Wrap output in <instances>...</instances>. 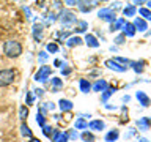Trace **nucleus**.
<instances>
[{
  "label": "nucleus",
  "instance_id": "obj_1",
  "mask_svg": "<svg viewBox=\"0 0 151 142\" xmlns=\"http://www.w3.org/2000/svg\"><path fill=\"white\" fill-rule=\"evenodd\" d=\"M3 52L9 57V59H16V57H19L22 54V44L19 41L8 40V41H5V44H3Z\"/></svg>",
  "mask_w": 151,
  "mask_h": 142
},
{
  "label": "nucleus",
  "instance_id": "obj_2",
  "mask_svg": "<svg viewBox=\"0 0 151 142\" xmlns=\"http://www.w3.org/2000/svg\"><path fill=\"white\" fill-rule=\"evenodd\" d=\"M16 71L14 70H2L0 71V87H8L14 82Z\"/></svg>",
  "mask_w": 151,
  "mask_h": 142
},
{
  "label": "nucleus",
  "instance_id": "obj_3",
  "mask_svg": "<svg viewBox=\"0 0 151 142\" xmlns=\"http://www.w3.org/2000/svg\"><path fill=\"white\" fill-rule=\"evenodd\" d=\"M58 19H60L61 25H69V24H74L76 21H77L76 14H74L73 11H69V9H61Z\"/></svg>",
  "mask_w": 151,
  "mask_h": 142
},
{
  "label": "nucleus",
  "instance_id": "obj_4",
  "mask_svg": "<svg viewBox=\"0 0 151 142\" xmlns=\"http://www.w3.org/2000/svg\"><path fill=\"white\" fill-rule=\"evenodd\" d=\"M98 16L102 19V21H106V22H115L116 19H115V11H113L112 8H102V9H99V13H98Z\"/></svg>",
  "mask_w": 151,
  "mask_h": 142
},
{
  "label": "nucleus",
  "instance_id": "obj_5",
  "mask_svg": "<svg viewBox=\"0 0 151 142\" xmlns=\"http://www.w3.org/2000/svg\"><path fill=\"white\" fill-rule=\"evenodd\" d=\"M49 76H50V66H41L35 74V80L36 82H46L49 79Z\"/></svg>",
  "mask_w": 151,
  "mask_h": 142
},
{
  "label": "nucleus",
  "instance_id": "obj_6",
  "mask_svg": "<svg viewBox=\"0 0 151 142\" xmlns=\"http://www.w3.org/2000/svg\"><path fill=\"white\" fill-rule=\"evenodd\" d=\"M151 126V118L150 117H142L137 120V128H139L140 131H148Z\"/></svg>",
  "mask_w": 151,
  "mask_h": 142
},
{
  "label": "nucleus",
  "instance_id": "obj_7",
  "mask_svg": "<svg viewBox=\"0 0 151 142\" xmlns=\"http://www.w3.org/2000/svg\"><path fill=\"white\" fill-rule=\"evenodd\" d=\"M135 96H137V99H139V103H140L143 107H148L150 104H151V99H150V96H148V95H146L145 92H140V90H139Z\"/></svg>",
  "mask_w": 151,
  "mask_h": 142
},
{
  "label": "nucleus",
  "instance_id": "obj_8",
  "mask_svg": "<svg viewBox=\"0 0 151 142\" xmlns=\"http://www.w3.org/2000/svg\"><path fill=\"white\" fill-rule=\"evenodd\" d=\"M106 65H107L110 70L118 71V73H124V71L127 70V66H123V65H120V63H116L115 60H107V62H106Z\"/></svg>",
  "mask_w": 151,
  "mask_h": 142
},
{
  "label": "nucleus",
  "instance_id": "obj_9",
  "mask_svg": "<svg viewBox=\"0 0 151 142\" xmlns=\"http://www.w3.org/2000/svg\"><path fill=\"white\" fill-rule=\"evenodd\" d=\"M52 139H54V142H68L69 137H68V133L65 131H54Z\"/></svg>",
  "mask_w": 151,
  "mask_h": 142
},
{
  "label": "nucleus",
  "instance_id": "obj_10",
  "mask_svg": "<svg viewBox=\"0 0 151 142\" xmlns=\"http://www.w3.org/2000/svg\"><path fill=\"white\" fill-rule=\"evenodd\" d=\"M109 87H107V82L104 79H98L96 82H94V85H93V90L94 92H104V90H107Z\"/></svg>",
  "mask_w": 151,
  "mask_h": 142
},
{
  "label": "nucleus",
  "instance_id": "obj_11",
  "mask_svg": "<svg viewBox=\"0 0 151 142\" xmlns=\"http://www.w3.org/2000/svg\"><path fill=\"white\" fill-rule=\"evenodd\" d=\"M134 27H135V30H139V32H145L146 28H148L145 19H142V17H137L135 21H134Z\"/></svg>",
  "mask_w": 151,
  "mask_h": 142
},
{
  "label": "nucleus",
  "instance_id": "obj_12",
  "mask_svg": "<svg viewBox=\"0 0 151 142\" xmlns=\"http://www.w3.org/2000/svg\"><path fill=\"white\" fill-rule=\"evenodd\" d=\"M104 122L102 120H93V122H90L88 123V128L90 130H94V131H101V130H104Z\"/></svg>",
  "mask_w": 151,
  "mask_h": 142
},
{
  "label": "nucleus",
  "instance_id": "obj_13",
  "mask_svg": "<svg viewBox=\"0 0 151 142\" xmlns=\"http://www.w3.org/2000/svg\"><path fill=\"white\" fill-rule=\"evenodd\" d=\"M123 32H124V36H134L135 35V27L134 24H124L123 25Z\"/></svg>",
  "mask_w": 151,
  "mask_h": 142
},
{
  "label": "nucleus",
  "instance_id": "obj_14",
  "mask_svg": "<svg viewBox=\"0 0 151 142\" xmlns=\"http://www.w3.org/2000/svg\"><path fill=\"white\" fill-rule=\"evenodd\" d=\"M85 43H87V46H90V47H98L99 46V41L96 40V36L90 35V33H87V36H85Z\"/></svg>",
  "mask_w": 151,
  "mask_h": 142
},
{
  "label": "nucleus",
  "instance_id": "obj_15",
  "mask_svg": "<svg viewBox=\"0 0 151 142\" xmlns=\"http://www.w3.org/2000/svg\"><path fill=\"white\" fill-rule=\"evenodd\" d=\"M33 38H35L36 41H40L42 38V25L41 24H35V25H33Z\"/></svg>",
  "mask_w": 151,
  "mask_h": 142
},
{
  "label": "nucleus",
  "instance_id": "obj_16",
  "mask_svg": "<svg viewBox=\"0 0 151 142\" xmlns=\"http://www.w3.org/2000/svg\"><path fill=\"white\" fill-rule=\"evenodd\" d=\"M58 106H60V109L63 112H68V111H71L73 109V103L69 101V99H60L58 101Z\"/></svg>",
  "mask_w": 151,
  "mask_h": 142
},
{
  "label": "nucleus",
  "instance_id": "obj_17",
  "mask_svg": "<svg viewBox=\"0 0 151 142\" xmlns=\"http://www.w3.org/2000/svg\"><path fill=\"white\" fill-rule=\"evenodd\" d=\"M118 137H120L118 130H112V131H109L107 134H106V142H115Z\"/></svg>",
  "mask_w": 151,
  "mask_h": 142
},
{
  "label": "nucleus",
  "instance_id": "obj_18",
  "mask_svg": "<svg viewBox=\"0 0 151 142\" xmlns=\"http://www.w3.org/2000/svg\"><path fill=\"white\" fill-rule=\"evenodd\" d=\"M80 43H82V40H80L79 36H71V38H68V41H66V46L74 47V46H79Z\"/></svg>",
  "mask_w": 151,
  "mask_h": 142
},
{
  "label": "nucleus",
  "instance_id": "obj_19",
  "mask_svg": "<svg viewBox=\"0 0 151 142\" xmlns=\"http://www.w3.org/2000/svg\"><path fill=\"white\" fill-rule=\"evenodd\" d=\"M79 85H80V90H82L83 93H88L90 88H91V85H90V82L87 79H80L79 80Z\"/></svg>",
  "mask_w": 151,
  "mask_h": 142
},
{
  "label": "nucleus",
  "instance_id": "obj_20",
  "mask_svg": "<svg viewBox=\"0 0 151 142\" xmlns=\"http://www.w3.org/2000/svg\"><path fill=\"white\" fill-rule=\"evenodd\" d=\"M123 25H124V19H116V21L112 24L110 32H116V30H120V28H123Z\"/></svg>",
  "mask_w": 151,
  "mask_h": 142
},
{
  "label": "nucleus",
  "instance_id": "obj_21",
  "mask_svg": "<svg viewBox=\"0 0 151 142\" xmlns=\"http://www.w3.org/2000/svg\"><path fill=\"white\" fill-rule=\"evenodd\" d=\"M50 82H52V85H54V92H57L60 87H63V80H61L60 78H52Z\"/></svg>",
  "mask_w": 151,
  "mask_h": 142
},
{
  "label": "nucleus",
  "instance_id": "obj_22",
  "mask_svg": "<svg viewBox=\"0 0 151 142\" xmlns=\"http://www.w3.org/2000/svg\"><path fill=\"white\" fill-rule=\"evenodd\" d=\"M88 128V122H85L83 118H77L76 120V130H85Z\"/></svg>",
  "mask_w": 151,
  "mask_h": 142
},
{
  "label": "nucleus",
  "instance_id": "obj_23",
  "mask_svg": "<svg viewBox=\"0 0 151 142\" xmlns=\"http://www.w3.org/2000/svg\"><path fill=\"white\" fill-rule=\"evenodd\" d=\"M129 65L134 66V71H135V73H142V71H143V62H131Z\"/></svg>",
  "mask_w": 151,
  "mask_h": 142
},
{
  "label": "nucleus",
  "instance_id": "obj_24",
  "mask_svg": "<svg viewBox=\"0 0 151 142\" xmlns=\"http://www.w3.org/2000/svg\"><path fill=\"white\" fill-rule=\"evenodd\" d=\"M139 13H140V16H143V19H148V21H151V9H148V8H140Z\"/></svg>",
  "mask_w": 151,
  "mask_h": 142
},
{
  "label": "nucleus",
  "instance_id": "obj_25",
  "mask_svg": "<svg viewBox=\"0 0 151 142\" xmlns=\"http://www.w3.org/2000/svg\"><path fill=\"white\" fill-rule=\"evenodd\" d=\"M21 133H22V136H25V137H32V130L25 125V123L21 125Z\"/></svg>",
  "mask_w": 151,
  "mask_h": 142
},
{
  "label": "nucleus",
  "instance_id": "obj_26",
  "mask_svg": "<svg viewBox=\"0 0 151 142\" xmlns=\"http://www.w3.org/2000/svg\"><path fill=\"white\" fill-rule=\"evenodd\" d=\"M123 14H124L126 17H131L135 14V7H126L124 9H123Z\"/></svg>",
  "mask_w": 151,
  "mask_h": 142
},
{
  "label": "nucleus",
  "instance_id": "obj_27",
  "mask_svg": "<svg viewBox=\"0 0 151 142\" xmlns=\"http://www.w3.org/2000/svg\"><path fill=\"white\" fill-rule=\"evenodd\" d=\"M113 93H115V88H107V90H104V93H102V101L106 103V101L112 96Z\"/></svg>",
  "mask_w": 151,
  "mask_h": 142
},
{
  "label": "nucleus",
  "instance_id": "obj_28",
  "mask_svg": "<svg viewBox=\"0 0 151 142\" xmlns=\"http://www.w3.org/2000/svg\"><path fill=\"white\" fill-rule=\"evenodd\" d=\"M28 115V109L25 106H21V109H19V117H21V120H25Z\"/></svg>",
  "mask_w": 151,
  "mask_h": 142
},
{
  "label": "nucleus",
  "instance_id": "obj_29",
  "mask_svg": "<svg viewBox=\"0 0 151 142\" xmlns=\"http://www.w3.org/2000/svg\"><path fill=\"white\" fill-rule=\"evenodd\" d=\"M42 133H44L46 137H50V136H54V128L44 125V126H42Z\"/></svg>",
  "mask_w": 151,
  "mask_h": 142
},
{
  "label": "nucleus",
  "instance_id": "obj_30",
  "mask_svg": "<svg viewBox=\"0 0 151 142\" xmlns=\"http://www.w3.org/2000/svg\"><path fill=\"white\" fill-rule=\"evenodd\" d=\"M82 139H83V141H87V142H93V141H94V136L91 134V133H88V131H83Z\"/></svg>",
  "mask_w": 151,
  "mask_h": 142
},
{
  "label": "nucleus",
  "instance_id": "obj_31",
  "mask_svg": "<svg viewBox=\"0 0 151 142\" xmlns=\"http://www.w3.org/2000/svg\"><path fill=\"white\" fill-rule=\"evenodd\" d=\"M36 123H38L41 128L46 125V120H44V115H42V114H36Z\"/></svg>",
  "mask_w": 151,
  "mask_h": 142
},
{
  "label": "nucleus",
  "instance_id": "obj_32",
  "mask_svg": "<svg viewBox=\"0 0 151 142\" xmlns=\"http://www.w3.org/2000/svg\"><path fill=\"white\" fill-rule=\"evenodd\" d=\"M47 51L52 52V54H55V52L58 51V46H57L55 43H49V44H47Z\"/></svg>",
  "mask_w": 151,
  "mask_h": 142
},
{
  "label": "nucleus",
  "instance_id": "obj_33",
  "mask_svg": "<svg viewBox=\"0 0 151 142\" xmlns=\"http://www.w3.org/2000/svg\"><path fill=\"white\" fill-rule=\"evenodd\" d=\"M113 60H115L116 63H120V65H129L131 63L127 59H121V57H116V59H113Z\"/></svg>",
  "mask_w": 151,
  "mask_h": 142
},
{
  "label": "nucleus",
  "instance_id": "obj_34",
  "mask_svg": "<svg viewBox=\"0 0 151 142\" xmlns=\"http://www.w3.org/2000/svg\"><path fill=\"white\" fill-rule=\"evenodd\" d=\"M55 104L54 103H44V106H42V111H54Z\"/></svg>",
  "mask_w": 151,
  "mask_h": 142
},
{
  "label": "nucleus",
  "instance_id": "obj_35",
  "mask_svg": "<svg viewBox=\"0 0 151 142\" xmlns=\"http://www.w3.org/2000/svg\"><path fill=\"white\" fill-rule=\"evenodd\" d=\"M76 30H77V32H85V30H87V22H79V28H76Z\"/></svg>",
  "mask_w": 151,
  "mask_h": 142
},
{
  "label": "nucleus",
  "instance_id": "obj_36",
  "mask_svg": "<svg viewBox=\"0 0 151 142\" xmlns=\"http://www.w3.org/2000/svg\"><path fill=\"white\" fill-rule=\"evenodd\" d=\"M68 137H69V139H73V141H76L79 137V134H77V131H76V130H73V131H69Z\"/></svg>",
  "mask_w": 151,
  "mask_h": 142
},
{
  "label": "nucleus",
  "instance_id": "obj_37",
  "mask_svg": "<svg viewBox=\"0 0 151 142\" xmlns=\"http://www.w3.org/2000/svg\"><path fill=\"white\" fill-rule=\"evenodd\" d=\"M66 5H69V7H74V5H79L80 0H63Z\"/></svg>",
  "mask_w": 151,
  "mask_h": 142
},
{
  "label": "nucleus",
  "instance_id": "obj_38",
  "mask_svg": "<svg viewBox=\"0 0 151 142\" xmlns=\"http://www.w3.org/2000/svg\"><path fill=\"white\" fill-rule=\"evenodd\" d=\"M33 99H35L33 93H32V92H28V93H27V104H32V103H33Z\"/></svg>",
  "mask_w": 151,
  "mask_h": 142
},
{
  "label": "nucleus",
  "instance_id": "obj_39",
  "mask_svg": "<svg viewBox=\"0 0 151 142\" xmlns=\"http://www.w3.org/2000/svg\"><path fill=\"white\" fill-rule=\"evenodd\" d=\"M46 60H47V54H46L44 51H42V52H40V62L42 63V62H46Z\"/></svg>",
  "mask_w": 151,
  "mask_h": 142
},
{
  "label": "nucleus",
  "instance_id": "obj_40",
  "mask_svg": "<svg viewBox=\"0 0 151 142\" xmlns=\"http://www.w3.org/2000/svg\"><path fill=\"white\" fill-rule=\"evenodd\" d=\"M115 43L116 44H123V43H124V35H121V36H118L116 40H115Z\"/></svg>",
  "mask_w": 151,
  "mask_h": 142
},
{
  "label": "nucleus",
  "instance_id": "obj_41",
  "mask_svg": "<svg viewBox=\"0 0 151 142\" xmlns=\"http://www.w3.org/2000/svg\"><path fill=\"white\" fill-rule=\"evenodd\" d=\"M61 73H63V76H68V74L71 73V70H69V68H65L63 71H61Z\"/></svg>",
  "mask_w": 151,
  "mask_h": 142
},
{
  "label": "nucleus",
  "instance_id": "obj_42",
  "mask_svg": "<svg viewBox=\"0 0 151 142\" xmlns=\"http://www.w3.org/2000/svg\"><path fill=\"white\" fill-rule=\"evenodd\" d=\"M35 93L38 95V96H41L42 93H44V90H41V88H38V90H35Z\"/></svg>",
  "mask_w": 151,
  "mask_h": 142
},
{
  "label": "nucleus",
  "instance_id": "obj_43",
  "mask_svg": "<svg viewBox=\"0 0 151 142\" xmlns=\"http://www.w3.org/2000/svg\"><path fill=\"white\" fill-rule=\"evenodd\" d=\"M134 134H135V130H131V131L126 134V137H131V136H134Z\"/></svg>",
  "mask_w": 151,
  "mask_h": 142
},
{
  "label": "nucleus",
  "instance_id": "obj_44",
  "mask_svg": "<svg viewBox=\"0 0 151 142\" xmlns=\"http://www.w3.org/2000/svg\"><path fill=\"white\" fill-rule=\"evenodd\" d=\"M25 9V14H27V17H30V8H24Z\"/></svg>",
  "mask_w": 151,
  "mask_h": 142
},
{
  "label": "nucleus",
  "instance_id": "obj_45",
  "mask_svg": "<svg viewBox=\"0 0 151 142\" xmlns=\"http://www.w3.org/2000/svg\"><path fill=\"white\" fill-rule=\"evenodd\" d=\"M134 3H143V2H148V0H132Z\"/></svg>",
  "mask_w": 151,
  "mask_h": 142
},
{
  "label": "nucleus",
  "instance_id": "obj_46",
  "mask_svg": "<svg viewBox=\"0 0 151 142\" xmlns=\"http://www.w3.org/2000/svg\"><path fill=\"white\" fill-rule=\"evenodd\" d=\"M129 99H131V98L127 96V95H126V96H123V101H124V103H127V101H129Z\"/></svg>",
  "mask_w": 151,
  "mask_h": 142
},
{
  "label": "nucleus",
  "instance_id": "obj_47",
  "mask_svg": "<svg viewBox=\"0 0 151 142\" xmlns=\"http://www.w3.org/2000/svg\"><path fill=\"white\" fill-rule=\"evenodd\" d=\"M54 65H55V66H60V65H61V62H60V60H55V62H54Z\"/></svg>",
  "mask_w": 151,
  "mask_h": 142
},
{
  "label": "nucleus",
  "instance_id": "obj_48",
  "mask_svg": "<svg viewBox=\"0 0 151 142\" xmlns=\"http://www.w3.org/2000/svg\"><path fill=\"white\" fill-rule=\"evenodd\" d=\"M139 142H150V141H148V139H145V137H140Z\"/></svg>",
  "mask_w": 151,
  "mask_h": 142
},
{
  "label": "nucleus",
  "instance_id": "obj_49",
  "mask_svg": "<svg viewBox=\"0 0 151 142\" xmlns=\"http://www.w3.org/2000/svg\"><path fill=\"white\" fill-rule=\"evenodd\" d=\"M28 142H41L40 139H33V137H30V141H28Z\"/></svg>",
  "mask_w": 151,
  "mask_h": 142
},
{
  "label": "nucleus",
  "instance_id": "obj_50",
  "mask_svg": "<svg viewBox=\"0 0 151 142\" xmlns=\"http://www.w3.org/2000/svg\"><path fill=\"white\" fill-rule=\"evenodd\" d=\"M148 7H150L148 9H151V2H148Z\"/></svg>",
  "mask_w": 151,
  "mask_h": 142
},
{
  "label": "nucleus",
  "instance_id": "obj_51",
  "mask_svg": "<svg viewBox=\"0 0 151 142\" xmlns=\"http://www.w3.org/2000/svg\"><path fill=\"white\" fill-rule=\"evenodd\" d=\"M80 2H90V0H80Z\"/></svg>",
  "mask_w": 151,
  "mask_h": 142
},
{
  "label": "nucleus",
  "instance_id": "obj_52",
  "mask_svg": "<svg viewBox=\"0 0 151 142\" xmlns=\"http://www.w3.org/2000/svg\"><path fill=\"white\" fill-rule=\"evenodd\" d=\"M102 2H107V0H102Z\"/></svg>",
  "mask_w": 151,
  "mask_h": 142
}]
</instances>
